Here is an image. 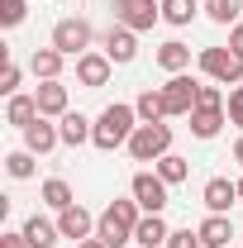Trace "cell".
I'll use <instances>...</instances> for the list:
<instances>
[{"label": "cell", "instance_id": "obj_25", "mask_svg": "<svg viewBox=\"0 0 243 248\" xmlns=\"http://www.w3.org/2000/svg\"><path fill=\"white\" fill-rule=\"evenodd\" d=\"M152 172H157L167 186H177V182H186V177H191V162H186L182 153H167V157H157V167H152Z\"/></svg>", "mask_w": 243, "mask_h": 248}, {"label": "cell", "instance_id": "obj_14", "mask_svg": "<svg viewBox=\"0 0 243 248\" xmlns=\"http://www.w3.org/2000/svg\"><path fill=\"white\" fill-rule=\"evenodd\" d=\"M58 129H62V143H67V148H81V143H91L95 120H86L81 110H67V115L58 120Z\"/></svg>", "mask_w": 243, "mask_h": 248}, {"label": "cell", "instance_id": "obj_4", "mask_svg": "<svg viewBox=\"0 0 243 248\" xmlns=\"http://www.w3.org/2000/svg\"><path fill=\"white\" fill-rule=\"evenodd\" d=\"M172 153V124H138L129 139V157L134 162H157Z\"/></svg>", "mask_w": 243, "mask_h": 248}, {"label": "cell", "instance_id": "obj_12", "mask_svg": "<svg viewBox=\"0 0 243 248\" xmlns=\"http://www.w3.org/2000/svg\"><path fill=\"white\" fill-rule=\"evenodd\" d=\"M200 201H205L210 215H229V205L239 201V182H229V177H210L205 191H200Z\"/></svg>", "mask_w": 243, "mask_h": 248}, {"label": "cell", "instance_id": "obj_7", "mask_svg": "<svg viewBox=\"0 0 243 248\" xmlns=\"http://www.w3.org/2000/svg\"><path fill=\"white\" fill-rule=\"evenodd\" d=\"M162 19V0H115V24L143 33Z\"/></svg>", "mask_w": 243, "mask_h": 248}, {"label": "cell", "instance_id": "obj_9", "mask_svg": "<svg viewBox=\"0 0 243 248\" xmlns=\"http://www.w3.org/2000/svg\"><path fill=\"white\" fill-rule=\"evenodd\" d=\"M19 134H24V148H29L33 157H48V153L62 143V129L48 120V115H38V120H33L29 129H19Z\"/></svg>", "mask_w": 243, "mask_h": 248}, {"label": "cell", "instance_id": "obj_23", "mask_svg": "<svg viewBox=\"0 0 243 248\" xmlns=\"http://www.w3.org/2000/svg\"><path fill=\"white\" fill-rule=\"evenodd\" d=\"M186 120H191V134H196V139H214V134L229 124V115H224V110H191Z\"/></svg>", "mask_w": 243, "mask_h": 248}, {"label": "cell", "instance_id": "obj_24", "mask_svg": "<svg viewBox=\"0 0 243 248\" xmlns=\"http://www.w3.org/2000/svg\"><path fill=\"white\" fill-rule=\"evenodd\" d=\"M196 15H200V0H162V19L177 24V29H186Z\"/></svg>", "mask_w": 243, "mask_h": 248}, {"label": "cell", "instance_id": "obj_8", "mask_svg": "<svg viewBox=\"0 0 243 248\" xmlns=\"http://www.w3.org/2000/svg\"><path fill=\"white\" fill-rule=\"evenodd\" d=\"M129 196L143 205V215H162V210H167V182H162L157 172H138L134 186H129Z\"/></svg>", "mask_w": 243, "mask_h": 248}, {"label": "cell", "instance_id": "obj_38", "mask_svg": "<svg viewBox=\"0 0 243 248\" xmlns=\"http://www.w3.org/2000/svg\"><path fill=\"white\" fill-rule=\"evenodd\" d=\"M239 201H243V177H239Z\"/></svg>", "mask_w": 243, "mask_h": 248}, {"label": "cell", "instance_id": "obj_26", "mask_svg": "<svg viewBox=\"0 0 243 248\" xmlns=\"http://www.w3.org/2000/svg\"><path fill=\"white\" fill-rule=\"evenodd\" d=\"M38 196H43V205H48V210H67V205H76V201H72V186L62 182V177H48Z\"/></svg>", "mask_w": 243, "mask_h": 248}, {"label": "cell", "instance_id": "obj_33", "mask_svg": "<svg viewBox=\"0 0 243 248\" xmlns=\"http://www.w3.org/2000/svg\"><path fill=\"white\" fill-rule=\"evenodd\" d=\"M167 248H200V234L196 229H172L167 234Z\"/></svg>", "mask_w": 243, "mask_h": 248}, {"label": "cell", "instance_id": "obj_36", "mask_svg": "<svg viewBox=\"0 0 243 248\" xmlns=\"http://www.w3.org/2000/svg\"><path fill=\"white\" fill-rule=\"evenodd\" d=\"M234 162L243 167V134H239V143H234Z\"/></svg>", "mask_w": 243, "mask_h": 248}, {"label": "cell", "instance_id": "obj_13", "mask_svg": "<svg viewBox=\"0 0 243 248\" xmlns=\"http://www.w3.org/2000/svg\"><path fill=\"white\" fill-rule=\"evenodd\" d=\"M105 58L115 62V67H124V62L138 58V33L124 29V24H115V29L105 33Z\"/></svg>", "mask_w": 243, "mask_h": 248}, {"label": "cell", "instance_id": "obj_17", "mask_svg": "<svg viewBox=\"0 0 243 248\" xmlns=\"http://www.w3.org/2000/svg\"><path fill=\"white\" fill-rule=\"evenodd\" d=\"M167 234H172V229H167L162 215H143L138 229H134V244L138 248H167Z\"/></svg>", "mask_w": 243, "mask_h": 248}, {"label": "cell", "instance_id": "obj_16", "mask_svg": "<svg viewBox=\"0 0 243 248\" xmlns=\"http://www.w3.org/2000/svg\"><path fill=\"white\" fill-rule=\"evenodd\" d=\"M62 62H67V53H58V48L48 43V48H33L29 72L38 77V81H58V77H62Z\"/></svg>", "mask_w": 243, "mask_h": 248}, {"label": "cell", "instance_id": "obj_29", "mask_svg": "<svg viewBox=\"0 0 243 248\" xmlns=\"http://www.w3.org/2000/svg\"><path fill=\"white\" fill-rule=\"evenodd\" d=\"M29 19V0H0V24L5 29H19Z\"/></svg>", "mask_w": 243, "mask_h": 248}, {"label": "cell", "instance_id": "obj_37", "mask_svg": "<svg viewBox=\"0 0 243 248\" xmlns=\"http://www.w3.org/2000/svg\"><path fill=\"white\" fill-rule=\"evenodd\" d=\"M76 248H105V244H100V239H86V244H76Z\"/></svg>", "mask_w": 243, "mask_h": 248}, {"label": "cell", "instance_id": "obj_31", "mask_svg": "<svg viewBox=\"0 0 243 248\" xmlns=\"http://www.w3.org/2000/svg\"><path fill=\"white\" fill-rule=\"evenodd\" d=\"M19 81H24V67L5 58V67H0V91H5V95H19Z\"/></svg>", "mask_w": 243, "mask_h": 248}, {"label": "cell", "instance_id": "obj_18", "mask_svg": "<svg viewBox=\"0 0 243 248\" xmlns=\"http://www.w3.org/2000/svg\"><path fill=\"white\" fill-rule=\"evenodd\" d=\"M200 248H229V239H234V224H229V215H210L200 219Z\"/></svg>", "mask_w": 243, "mask_h": 248}, {"label": "cell", "instance_id": "obj_2", "mask_svg": "<svg viewBox=\"0 0 243 248\" xmlns=\"http://www.w3.org/2000/svg\"><path fill=\"white\" fill-rule=\"evenodd\" d=\"M134 129H138V110H134V105H120V100H115V105H105V110H100L91 143L100 148V153H115V148H129Z\"/></svg>", "mask_w": 243, "mask_h": 248}, {"label": "cell", "instance_id": "obj_20", "mask_svg": "<svg viewBox=\"0 0 243 248\" xmlns=\"http://www.w3.org/2000/svg\"><path fill=\"white\" fill-rule=\"evenodd\" d=\"M38 120V95H10V105H5V124H15V129H29Z\"/></svg>", "mask_w": 243, "mask_h": 248}, {"label": "cell", "instance_id": "obj_5", "mask_svg": "<svg viewBox=\"0 0 243 248\" xmlns=\"http://www.w3.org/2000/svg\"><path fill=\"white\" fill-rule=\"evenodd\" d=\"M91 38H95V29H91V19H58L53 24V48L58 53H67V58H81V53H91Z\"/></svg>", "mask_w": 243, "mask_h": 248}, {"label": "cell", "instance_id": "obj_27", "mask_svg": "<svg viewBox=\"0 0 243 248\" xmlns=\"http://www.w3.org/2000/svg\"><path fill=\"white\" fill-rule=\"evenodd\" d=\"M205 15H210L214 24H224V29H234L243 15V0H205Z\"/></svg>", "mask_w": 243, "mask_h": 248}, {"label": "cell", "instance_id": "obj_19", "mask_svg": "<svg viewBox=\"0 0 243 248\" xmlns=\"http://www.w3.org/2000/svg\"><path fill=\"white\" fill-rule=\"evenodd\" d=\"M157 67H162L167 77H177V72H186V67H191V48H186L182 38H167V43L157 48Z\"/></svg>", "mask_w": 243, "mask_h": 248}, {"label": "cell", "instance_id": "obj_1", "mask_svg": "<svg viewBox=\"0 0 243 248\" xmlns=\"http://www.w3.org/2000/svg\"><path fill=\"white\" fill-rule=\"evenodd\" d=\"M138 219H143V205H138L134 196H129V201H110V205L100 210V219H95V239L105 248H124V244H134Z\"/></svg>", "mask_w": 243, "mask_h": 248}, {"label": "cell", "instance_id": "obj_11", "mask_svg": "<svg viewBox=\"0 0 243 248\" xmlns=\"http://www.w3.org/2000/svg\"><path fill=\"white\" fill-rule=\"evenodd\" d=\"M110 72H115V62L105 58V53H81V58H76V81H81L86 91H100V86L110 81Z\"/></svg>", "mask_w": 243, "mask_h": 248}, {"label": "cell", "instance_id": "obj_21", "mask_svg": "<svg viewBox=\"0 0 243 248\" xmlns=\"http://www.w3.org/2000/svg\"><path fill=\"white\" fill-rule=\"evenodd\" d=\"M134 110H138V124H162V120H167V105H162V86H148V91H138Z\"/></svg>", "mask_w": 243, "mask_h": 248}, {"label": "cell", "instance_id": "obj_3", "mask_svg": "<svg viewBox=\"0 0 243 248\" xmlns=\"http://www.w3.org/2000/svg\"><path fill=\"white\" fill-rule=\"evenodd\" d=\"M196 62H200V72L210 77V81H219V86H243V58L229 48V43H214V48H200L196 53Z\"/></svg>", "mask_w": 243, "mask_h": 248}, {"label": "cell", "instance_id": "obj_34", "mask_svg": "<svg viewBox=\"0 0 243 248\" xmlns=\"http://www.w3.org/2000/svg\"><path fill=\"white\" fill-rule=\"evenodd\" d=\"M0 248H29L24 229H10V234H0Z\"/></svg>", "mask_w": 243, "mask_h": 248}, {"label": "cell", "instance_id": "obj_28", "mask_svg": "<svg viewBox=\"0 0 243 248\" xmlns=\"http://www.w3.org/2000/svg\"><path fill=\"white\" fill-rule=\"evenodd\" d=\"M5 172H10L15 182H29V177H33V153H29V148H15V153H5Z\"/></svg>", "mask_w": 243, "mask_h": 248}, {"label": "cell", "instance_id": "obj_35", "mask_svg": "<svg viewBox=\"0 0 243 248\" xmlns=\"http://www.w3.org/2000/svg\"><path fill=\"white\" fill-rule=\"evenodd\" d=\"M229 48H234V53H239V58H243V19H239V24H234V29H229Z\"/></svg>", "mask_w": 243, "mask_h": 248}, {"label": "cell", "instance_id": "obj_30", "mask_svg": "<svg viewBox=\"0 0 243 248\" xmlns=\"http://www.w3.org/2000/svg\"><path fill=\"white\" fill-rule=\"evenodd\" d=\"M224 100H229V95L219 91V81H200V91H196V110H224Z\"/></svg>", "mask_w": 243, "mask_h": 248}, {"label": "cell", "instance_id": "obj_32", "mask_svg": "<svg viewBox=\"0 0 243 248\" xmlns=\"http://www.w3.org/2000/svg\"><path fill=\"white\" fill-rule=\"evenodd\" d=\"M224 115H229V124H234V129H243V86H234V91H229Z\"/></svg>", "mask_w": 243, "mask_h": 248}, {"label": "cell", "instance_id": "obj_10", "mask_svg": "<svg viewBox=\"0 0 243 248\" xmlns=\"http://www.w3.org/2000/svg\"><path fill=\"white\" fill-rule=\"evenodd\" d=\"M58 234H62V239H72V244H86V239H95V219H91V210H81V205H67V210H58Z\"/></svg>", "mask_w": 243, "mask_h": 248}, {"label": "cell", "instance_id": "obj_22", "mask_svg": "<svg viewBox=\"0 0 243 248\" xmlns=\"http://www.w3.org/2000/svg\"><path fill=\"white\" fill-rule=\"evenodd\" d=\"M24 239H29V248H53L62 234H58V224H53V219L29 215V219H24Z\"/></svg>", "mask_w": 243, "mask_h": 248}, {"label": "cell", "instance_id": "obj_6", "mask_svg": "<svg viewBox=\"0 0 243 248\" xmlns=\"http://www.w3.org/2000/svg\"><path fill=\"white\" fill-rule=\"evenodd\" d=\"M196 91H200V81H196V77H186V72L167 77V81H162V105H167V120L191 115V110H196Z\"/></svg>", "mask_w": 243, "mask_h": 248}, {"label": "cell", "instance_id": "obj_15", "mask_svg": "<svg viewBox=\"0 0 243 248\" xmlns=\"http://www.w3.org/2000/svg\"><path fill=\"white\" fill-rule=\"evenodd\" d=\"M38 115H48V120H62L67 115V86L62 81H38Z\"/></svg>", "mask_w": 243, "mask_h": 248}]
</instances>
